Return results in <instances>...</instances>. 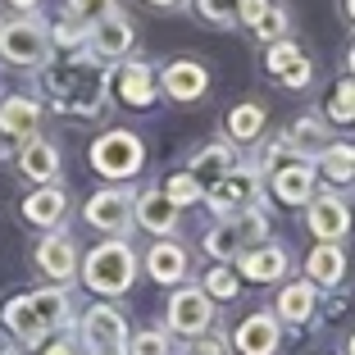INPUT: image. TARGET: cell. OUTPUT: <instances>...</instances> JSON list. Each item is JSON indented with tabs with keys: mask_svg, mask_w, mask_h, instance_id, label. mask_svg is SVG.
<instances>
[{
	"mask_svg": "<svg viewBox=\"0 0 355 355\" xmlns=\"http://www.w3.org/2000/svg\"><path fill=\"white\" fill-rule=\"evenodd\" d=\"M114 10H119V0H64V14L78 19V23H87V28L101 23L105 14H114Z\"/></svg>",
	"mask_w": 355,
	"mask_h": 355,
	"instance_id": "d6a6232c",
	"label": "cell"
},
{
	"mask_svg": "<svg viewBox=\"0 0 355 355\" xmlns=\"http://www.w3.org/2000/svg\"><path fill=\"white\" fill-rule=\"evenodd\" d=\"M196 14L209 28H232L237 23V0H196Z\"/></svg>",
	"mask_w": 355,
	"mask_h": 355,
	"instance_id": "d590c367",
	"label": "cell"
},
{
	"mask_svg": "<svg viewBox=\"0 0 355 355\" xmlns=\"http://www.w3.org/2000/svg\"><path fill=\"white\" fill-rule=\"evenodd\" d=\"M0 319L23 346H37L73 319V305H69V292H60V287H51V292H19L5 301Z\"/></svg>",
	"mask_w": 355,
	"mask_h": 355,
	"instance_id": "6da1fadb",
	"label": "cell"
},
{
	"mask_svg": "<svg viewBox=\"0 0 355 355\" xmlns=\"http://www.w3.org/2000/svg\"><path fill=\"white\" fill-rule=\"evenodd\" d=\"M241 273L251 282H278L287 273V251L273 246V241H260V246H246L241 251Z\"/></svg>",
	"mask_w": 355,
	"mask_h": 355,
	"instance_id": "44dd1931",
	"label": "cell"
},
{
	"mask_svg": "<svg viewBox=\"0 0 355 355\" xmlns=\"http://www.w3.org/2000/svg\"><path fill=\"white\" fill-rule=\"evenodd\" d=\"M114 92L123 105H132V110H150L159 96V73H155V64L146 60H123L119 64V73H114Z\"/></svg>",
	"mask_w": 355,
	"mask_h": 355,
	"instance_id": "30bf717a",
	"label": "cell"
},
{
	"mask_svg": "<svg viewBox=\"0 0 355 355\" xmlns=\"http://www.w3.org/2000/svg\"><path fill=\"white\" fill-rule=\"evenodd\" d=\"M164 196L173 200L178 209H182V205H196V200H205V187H200V178L191 173V168H182V173H168V178H164Z\"/></svg>",
	"mask_w": 355,
	"mask_h": 355,
	"instance_id": "f1b7e54d",
	"label": "cell"
},
{
	"mask_svg": "<svg viewBox=\"0 0 355 355\" xmlns=\"http://www.w3.org/2000/svg\"><path fill=\"white\" fill-rule=\"evenodd\" d=\"M310 78H314V64H310V55H301V60H296L292 69L278 78V83L287 87V92H305V87H310Z\"/></svg>",
	"mask_w": 355,
	"mask_h": 355,
	"instance_id": "8d00e7d4",
	"label": "cell"
},
{
	"mask_svg": "<svg viewBox=\"0 0 355 355\" xmlns=\"http://www.w3.org/2000/svg\"><path fill=\"white\" fill-rule=\"evenodd\" d=\"M92 168L101 178H114V182H128L132 173H141L146 164V146H141V137L128 132V128H110L92 141Z\"/></svg>",
	"mask_w": 355,
	"mask_h": 355,
	"instance_id": "277c9868",
	"label": "cell"
},
{
	"mask_svg": "<svg viewBox=\"0 0 355 355\" xmlns=\"http://www.w3.org/2000/svg\"><path fill=\"white\" fill-rule=\"evenodd\" d=\"M251 37H260L264 46H273V42H287V37H292V14L282 10V5H269V10H264V19L251 28Z\"/></svg>",
	"mask_w": 355,
	"mask_h": 355,
	"instance_id": "4dcf8cb0",
	"label": "cell"
},
{
	"mask_svg": "<svg viewBox=\"0 0 355 355\" xmlns=\"http://www.w3.org/2000/svg\"><path fill=\"white\" fill-rule=\"evenodd\" d=\"M287 150H292V159H305V164H319V155H324L328 146H333V128H328L324 114H301L292 128H287Z\"/></svg>",
	"mask_w": 355,
	"mask_h": 355,
	"instance_id": "7c38bea8",
	"label": "cell"
},
{
	"mask_svg": "<svg viewBox=\"0 0 355 355\" xmlns=\"http://www.w3.org/2000/svg\"><path fill=\"white\" fill-rule=\"evenodd\" d=\"M37 269L46 273L51 282H69L78 273V246L69 232H46L42 241H37Z\"/></svg>",
	"mask_w": 355,
	"mask_h": 355,
	"instance_id": "4fadbf2b",
	"label": "cell"
},
{
	"mask_svg": "<svg viewBox=\"0 0 355 355\" xmlns=\"http://www.w3.org/2000/svg\"><path fill=\"white\" fill-rule=\"evenodd\" d=\"M346 69H351V78H355V42H351V51H346Z\"/></svg>",
	"mask_w": 355,
	"mask_h": 355,
	"instance_id": "f6af8a7d",
	"label": "cell"
},
{
	"mask_svg": "<svg viewBox=\"0 0 355 355\" xmlns=\"http://www.w3.org/2000/svg\"><path fill=\"white\" fill-rule=\"evenodd\" d=\"M159 92L178 105H191L209 92V69L200 60H173L159 69Z\"/></svg>",
	"mask_w": 355,
	"mask_h": 355,
	"instance_id": "9c48e42d",
	"label": "cell"
},
{
	"mask_svg": "<svg viewBox=\"0 0 355 355\" xmlns=\"http://www.w3.org/2000/svg\"><path fill=\"white\" fill-rule=\"evenodd\" d=\"M319 168H324V178L333 187H351L355 182V146L351 141H333V146L319 155Z\"/></svg>",
	"mask_w": 355,
	"mask_h": 355,
	"instance_id": "484cf974",
	"label": "cell"
},
{
	"mask_svg": "<svg viewBox=\"0 0 355 355\" xmlns=\"http://www.w3.org/2000/svg\"><path fill=\"white\" fill-rule=\"evenodd\" d=\"M178 214H182V209L164 196V187L137 196V223H141L146 232H155V237H168V232L178 228Z\"/></svg>",
	"mask_w": 355,
	"mask_h": 355,
	"instance_id": "ffe728a7",
	"label": "cell"
},
{
	"mask_svg": "<svg viewBox=\"0 0 355 355\" xmlns=\"http://www.w3.org/2000/svg\"><path fill=\"white\" fill-rule=\"evenodd\" d=\"M237 273L232 269H223V264H214V269L205 273V287H200V292L209 296V301H232V296H237Z\"/></svg>",
	"mask_w": 355,
	"mask_h": 355,
	"instance_id": "836d02e7",
	"label": "cell"
},
{
	"mask_svg": "<svg viewBox=\"0 0 355 355\" xmlns=\"http://www.w3.org/2000/svg\"><path fill=\"white\" fill-rule=\"evenodd\" d=\"M146 273L155 282H164V287H173V282L187 278V251L178 246V241H155L146 251Z\"/></svg>",
	"mask_w": 355,
	"mask_h": 355,
	"instance_id": "7402d4cb",
	"label": "cell"
},
{
	"mask_svg": "<svg viewBox=\"0 0 355 355\" xmlns=\"http://www.w3.org/2000/svg\"><path fill=\"white\" fill-rule=\"evenodd\" d=\"M305 273H310L314 287H337V282H342V273H346L342 246H337V241H319V246L310 251V260H305Z\"/></svg>",
	"mask_w": 355,
	"mask_h": 355,
	"instance_id": "603a6c76",
	"label": "cell"
},
{
	"mask_svg": "<svg viewBox=\"0 0 355 355\" xmlns=\"http://www.w3.org/2000/svg\"><path fill=\"white\" fill-rule=\"evenodd\" d=\"M37 123H42V105L32 96H5L0 101V132L14 137L19 146L37 137Z\"/></svg>",
	"mask_w": 355,
	"mask_h": 355,
	"instance_id": "e0dca14e",
	"label": "cell"
},
{
	"mask_svg": "<svg viewBox=\"0 0 355 355\" xmlns=\"http://www.w3.org/2000/svg\"><path fill=\"white\" fill-rule=\"evenodd\" d=\"M19 173L32 178V182H55L60 178V150H55V141H46V137H32V141H23L19 146Z\"/></svg>",
	"mask_w": 355,
	"mask_h": 355,
	"instance_id": "d6986e66",
	"label": "cell"
},
{
	"mask_svg": "<svg viewBox=\"0 0 355 355\" xmlns=\"http://www.w3.org/2000/svg\"><path fill=\"white\" fill-rule=\"evenodd\" d=\"M42 355H73V346L69 342H51V346H42Z\"/></svg>",
	"mask_w": 355,
	"mask_h": 355,
	"instance_id": "60d3db41",
	"label": "cell"
},
{
	"mask_svg": "<svg viewBox=\"0 0 355 355\" xmlns=\"http://www.w3.org/2000/svg\"><path fill=\"white\" fill-rule=\"evenodd\" d=\"M255 187H260V173L255 168H232V173H223L219 182H209L205 187V205L219 214V219H232V214H241V209L255 205Z\"/></svg>",
	"mask_w": 355,
	"mask_h": 355,
	"instance_id": "8992f818",
	"label": "cell"
},
{
	"mask_svg": "<svg viewBox=\"0 0 355 355\" xmlns=\"http://www.w3.org/2000/svg\"><path fill=\"white\" fill-rule=\"evenodd\" d=\"M0 60L10 69H46L51 64V28L37 14L0 23Z\"/></svg>",
	"mask_w": 355,
	"mask_h": 355,
	"instance_id": "7a4b0ae2",
	"label": "cell"
},
{
	"mask_svg": "<svg viewBox=\"0 0 355 355\" xmlns=\"http://www.w3.org/2000/svg\"><path fill=\"white\" fill-rule=\"evenodd\" d=\"M314 314V282H287L278 292V324H305Z\"/></svg>",
	"mask_w": 355,
	"mask_h": 355,
	"instance_id": "d4e9b609",
	"label": "cell"
},
{
	"mask_svg": "<svg viewBox=\"0 0 355 355\" xmlns=\"http://www.w3.org/2000/svg\"><path fill=\"white\" fill-rule=\"evenodd\" d=\"M296 60H301V46H296L292 37H287V42H273L269 51H264V69H269V78H282Z\"/></svg>",
	"mask_w": 355,
	"mask_h": 355,
	"instance_id": "e575fe53",
	"label": "cell"
},
{
	"mask_svg": "<svg viewBox=\"0 0 355 355\" xmlns=\"http://www.w3.org/2000/svg\"><path fill=\"white\" fill-rule=\"evenodd\" d=\"M132 23H128V14L123 10H114V14H105L101 23H92V42H87V51L96 55L101 64H114V60H123L128 51H132Z\"/></svg>",
	"mask_w": 355,
	"mask_h": 355,
	"instance_id": "8fae6325",
	"label": "cell"
},
{
	"mask_svg": "<svg viewBox=\"0 0 355 355\" xmlns=\"http://www.w3.org/2000/svg\"><path fill=\"white\" fill-rule=\"evenodd\" d=\"M241 251H246V241H241V232L232 228V219H219L205 232V255L209 260H228V255H241Z\"/></svg>",
	"mask_w": 355,
	"mask_h": 355,
	"instance_id": "83f0119b",
	"label": "cell"
},
{
	"mask_svg": "<svg viewBox=\"0 0 355 355\" xmlns=\"http://www.w3.org/2000/svg\"><path fill=\"white\" fill-rule=\"evenodd\" d=\"M342 10H346V19L355 23V0H342Z\"/></svg>",
	"mask_w": 355,
	"mask_h": 355,
	"instance_id": "bcb514c9",
	"label": "cell"
},
{
	"mask_svg": "<svg viewBox=\"0 0 355 355\" xmlns=\"http://www.w3.org/2000/svg\"><path fill=\"white\" fill-rule=\"evenodd\" d=\"M83 342L92 346V351H110V346H123V342H128L123 314H119L110 301L92 305V310L83 314Z\"/></svg>",
	"mask_w": 355,
	"mask_h": 355,
	"instance_id": "5bb4252c",
	"label": "cell"
},
{
	"mask_svg": "<svg viewBox=\"0 0 355 355\" xmlns=\"http://www.w3.org/2000/svg\"><path fill=\"white\" fill-rule=\"evenodd\" d=\"M87 355H128L123 346H110V351H87Z\"/></svg>",
	"mask_w": 355,
	"mask_h": 355,
	"instance_id": "ee69618b",
	"label": "cell"
},
{
	"mask_svg": "<svg viewBox=\"0 0 355 355\" xmlns=\"http://www.w3.org/2000/svg\"><path fill=\"white\" fill-rule=\"evenodd\" d=\"M64 214H69V191L55 187V182H46V187H37V191L23 196V219H28L32 228H51L55 232Z\"/></svg>",
	"mask_w": 355,
	"mask_h": 355,
	"instance_id": "2e32d148",
	"label": "cell"
},
{
	"mask_svg": "<svg viewBox=\"0 0 355 355\" xmlns=\"http://www.w3.org/2000/svg\"><path fill=\"white\" fill-rule=\"evenodd\" d=\"M146 5H155V10H182L187 0H146Z\"/></svg>",
	"mask_w": 355,
	"mask_h": 355,
	"instance_id": "7bdbcfd3",
	"label": "cell"
},
{
	"mask_svg": "<svg viewBox=\"0 0 355 355\" xmlns=\"http://www.w3.org/2000/svg\"><path fill=\"white\" fill-rule=\"evenodd\" d=\"M328 123H355V78H342L328 96V110H324Z\"/></svg>",
	"mask_w": 355,
	"mask_h": 355,
	"instance_id": "1f68e13d",
	"label": "cell"
},
{
	"mask_svg": "<svg viewBox=\"0 0 355 355\" xmlns=\"http://www.w3.org/2000/svg\"><path fill=\"white\" fill-rule=\"evenodd\" d=\"M264 10H269V0H237V23L255 28V23L264 19Z\"/></svg>",
	"mask_w": 355,
	"mask_h": 355,
	"instance_id": "f35d334b",
	"label": "cell"
},
{
	"mask_svg": "<svg viewBox=\"0 0 355 355\" xmlns=\"http://www.w3.org/2000/svg\"><path fill=\"white\" fill-rule=\"evenodd\" d=\"M209 324H214V301L200 287H178L168 296V328L178 337H200Z\"/></svg>",
	"mask_w": 355,
	"mask_h": 355,
	"instance_id": "52a82bcc",
	"label": "cell"
},
{
	"mask_svg": "<svg viewBox=\"0 0 355 355\" xmlns=\"http://www.w3.org/2000/svg\"><path fill=\"white\" fill-rule=\"evenodd\" d=\"M87 42H92V28H87V23H78V19H69V14H64V19L51 28V46H60L64 55L87 51Z\"/></svg>",
	"mask_w": 355,
	"mask_h": 355,
	"instance_id": "f546056e",
	"label": "cell"
},
{
	"mask_svg": "<svg viewBox=\"0 0 355 355\" xmlns=\"http://www.w3.org/2000/svg\"><path fill=\"white\" fill-rule=\"evenodd\" d=\"M264 119H269V114H264V105L241 101V105L228 110V123H223V128H228L232 141H260V137H264Z\"/></svg>",
	"mask_w": 355,
	"mask_h": 355,
	"instance_id": "cb8c5ba5",
	"label": "cell"
},
{
	"mask_svg": "<svg viewBox=\"0 0 355 355\" xmlns=\"http://www.w3.org/2000/svg\"><path fill=\"white\" fill-rule=\"evenodd\" d=\"M132 273H137V255H132V246L119 241V237L101 241V246L83 260V282L92 287L96 296L128 292V287H132Z\"/></svg>",
	"mask_w": 355,
	"mask_h": 355,
	"instance_id": "3957f363",
	"label": "cell"
},
{
	"mask_svg": "<svg viewBox=\"0 0 355 355\" xmlns=\"http://www.w3.org/2000/svg\"><path fill=\"white\" fill-rule=\"evenodd\" d=\"M10 5H14L19 14H37V5H42V0H10Z\"/></svg>",
	"mask_w": 355,
	"mask_h": 355,
	"instance_id": "b9f144b4",
	"label": "cell"
},
{
	"mask_svg": "<svg viewBox=\"0 0 355 355\" xmlns=\"http://www.w3.org/2000/svg\"><path fill=\"white\" fill-rule=\"evenodd\" d=\"M305 228L319 241H342L346 232H351V205H346V196H337V191L314 196L310 205H305Z\"/></svg>",
	"mask_w": 355,
	"mask_h": 355,
	"instance_id": "ba28073f",
	"label": "cell"
},
{
	"mask_svg": "<svg viewBox=\"0 0 355 355\" xmlns=\"http://www.w3.org/2000/svg\"><path fill=\"white\" fill-rule=\"evenodd\" d=\"M128 355H168V337L164 333H137L128 342Z\"/></svg>",
	"mask_w": 355,
	"mask_h": 355,
	"instance_id": "74e56055",
	"label": "cell"
},
{
	"mask_svg": "<svg viewBox=\"0 0 355 355\" xmlns=\"http://www.w3.org/2000/svg\"><path fill=\"white\" fill-rule=\"evenodd\" d=\"M269 187H273V196H278L282 205H310L314 200V164L287 159L282 168L269 173Z\"/></svg>",
	"mask_w": 355,
	"mask_h": 355,
	"instance_id": "9a60e30c",
	"label": "cell"
},
{
	"mask_svg": "<svg viewBox=\"0 0 355 355\" xmlns=\"http://www.w3.org/2000/svg\"><path fill=\"white\" fill-rule=\"evenodd\" d=\"M83 219L92 223L96 232L119 237V232H128L137 223V196L128 187H105V191H96V196H87Z\"/></svg>",
	"mask_w": 355,
	"mask_h": 355,
	"instance_id": "5b68a950",
	"label": "cell"
},
{
	"mask_svg": "<svg viewBox=\"0 0 355 355\" xmlns=\"http://www.w3.org/2000/svg\"><path fill=\"white\" fill-rule=\"evenodd\" d=\"M187 355H228V346H223V337L214 333V337H200V342H191Z\"/></svg>",
	"mask_w": 355,
	"mask_h": 355,
	"instance_id": "ab89813d",
	"label": "cell"
},
{
	"mask_svg": "<svg viewBox=\"0 0 355 355\" xmlns=\"http://www.w3.org/2000/svg\"><path fill=\"white\" fill-rule=\"evenodd\" d=\"M346 355H355V337H351V342H346Z\"/></svg>",
	"mask_w": 355,
	"mask_h": 355,
	"instance_id": "7dc6e473",
	"label": "cell"
},
{
	"mask_svg": "<svg viewBox=\"0 0 355 355\" xmlns=\"http://www.w3.org/2000/svg\"><path fill=\"white\" fill-rule=\"evenodd\" d=\"M237 168V155H232L228 141H209V146H200L196 155H191V173H214V182H219L223 173H232Z\"/></svg>",
	"mask_w": 355,
	"mask_h": 355,
	"instance_id": "4316f807",
	"label": "cell"
},
{
	"mask_svg": "<svg viewBox=\"0 0 355 355\" xmlns=\"http://www.w3.org/2000/svg\"><path fill=\"white\" fill-rule=\"evenodd\" d=\"M278 342H282L278 314H251V319H241V328H237V351L241 355H273Z\"/></svg>",
	"mask_w": 355,
	"mask_h": 355,
	"instance_id": "ac0fdd59",
	"label": "cell"
}]
</instances>
